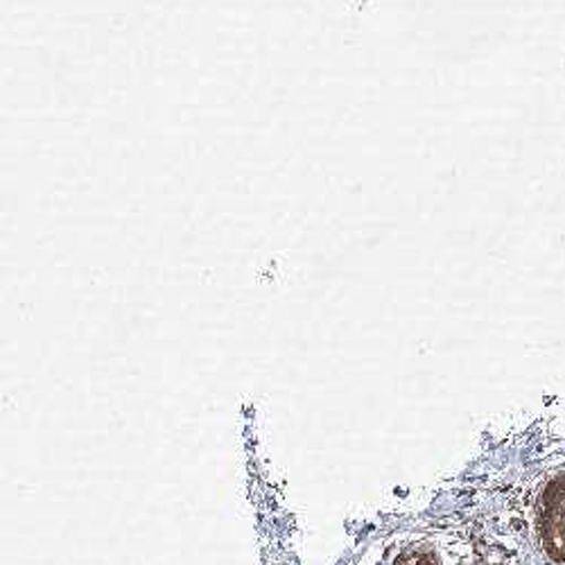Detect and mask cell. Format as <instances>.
I'll use <instances>...</instances> for the list:
<instances>
[{
  "mask_svg": "<svg viewBox=\"0 0 565 565\" xmlns=\"http://www.w3.org/2000/svg\"><path fill=\"white\" fill-rule=\"evenodd\" d=\"M541 541L550 558L565 561V478L554 480L541 500Z\"/></svg>",
  "mask_w": 565,
  "mask_h": 565,
  "instance_id": "cell-1",
  "label": "cell"
}]
</instances>
